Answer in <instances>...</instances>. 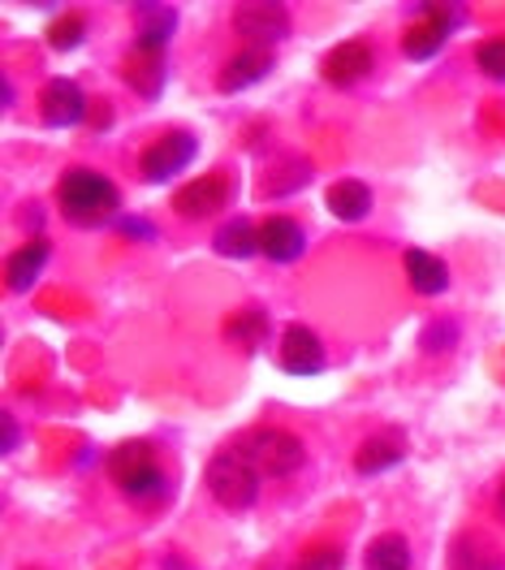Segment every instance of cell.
Wrapping results in <instances>:
<instances>
[{"label":"cell","mask_w":505,"mask_h":570,"mask_svg":"<svg viewBox=\"0 0 505 570\" xmlns=\"http://www.w3.org/2000/svg\"><path fill=\"white\" fill-rule=\"evenodd\" d=\"M406 459V436L389 428V432H380V436H367L359 445V454H355V471L359 475H380V471H389Z\"/></svg>","instance_id":"5bb4252c"},{"label":"cell","mask_w":505,"mask_h":570,"mask_svg":"<svg viewBox=\"0 0 505 570\" xmlns=\"http://www.w3.org/2000/svg\"><path fill=\"white\" fill-rule=\"evenodd\" d=\"M289 570H346V553L337 544H316V549H307Z\"/></svg>","instance_id":"484cf974"},{"label":"cell","mask_w":505,"mask_h":570,"mask_svg":"<svg viewBox=\"0 0 505 570\" xmlns=\"http://www.w3.org/2000/svg\"><path fill=\"white\" fill-rule=\"evenodd\" d=\"M234 31L247 39L251 48H273V43H281L289 36V13L286 4H277V0H251V4H242L238 13H234Z\"/></svg>","instance_id":"5b68a950"},{"label":"cell","mask_w":505,"mask_h":570,"mask_svg":"<svg viewBox=\"0 0 505 570\" xmlns=\"http://www.w3.org/2000/svg\"><path fill=\"white\" fill-rule=\"evenodd\" d=\"M48 259H52L48 238H31L27 247L13 250V255H9V264H4V282H9V289H13V294H27V289L43 277Z\"/></svg>","instance_id":"4fadbf2b"},{"label":"cell","mask_w":505,"mask_h":570,"mask_svg":"<svg viewBox=\"0 0 505 570\" xmlns=\"http://www.w3.org/2000/svg\"><path fill=\"white\" fill-rule=\"evenodd\" d=\"M475 61H479V70L488 73V78H497V82H505V36L484 39V43L475 48Z\"/></svg>","instance_id":"83f0119b"},{"label":"cell","mask_w":505,"mask_h":570,"mask_svg":"<svg viewBox=\"0 0 505 570\" xmlns=\"http://www.w3.org/2000/svg\"><path fill=\"white\" fill-rule=\"evenodd\" d=\"M121 493L130 501H139V505H147V501H160V498H169V475L160 471L156 463H147V466H139L135 475H126L121 484H117Z\"/></svg>","instance_id":"7402d4cb"},{"label":"cell","mask_w":505,"mask_h":570,"mask_svg":"<svg viewBox=\"0 0 505 570\" xmlns=\"http://www.w3.org/2000/svg\"><path fill=\"white\" fill-rule=\"evenodd\" d=\"M57 208L73 229H105L121 220V190L105 174L73 165L57 181Z\"/></svg>","instance_id":"6da1fadb"},{"label":"cell","mask_w":505,"mask_h":570,"mask_svg":"<svg viewBox=\"0 0 505 570\" xmlns=\"http://www.w3.org/2000/svg\"><path fill=\"white\" fill-rule=\"evenodd\" d=\"M121 73H126V82H130L139 96H147V100H156V96L165 91V57H160V52H135Z\"/></svg>","instance_id":"ffe728a7"},{"label":"cell","mask_w":505,"mask_h":570,"mask_svg":"<svg viewBox=\"0 0 505 570\" xmlns=\"http://www.w3.org/2000/svg\"><path fill=\"white\" fill-rule=\"evenodd\" d=\"M406 282L415 294L433 298V294H445L449 289V268L440 255H428V250H406Z\"/></svg>","instance_id":"9a60e30c"},{"label":"cell","mask_w":505,"mask_h":570,"mask_svg":"<svg viewBox=\"0 0 505 570\" xmlns=\"http://www.w3.org/2000/svg\"><path fill=\"white\" fill-rule=\"evenodd\" d=\"M363 567L367 570H410V544H406V535H397V532L376 535V540L367 544Z\"/></svg>","instance_id":"44dd1931"},{"label":"cell","mask_w":505,"mask_h":570,"mask_svg":"<svg viewBox=\"0 0 505 570\" xmlns=\"http://www.w3.org/2000/svg\"><path fill=\"white\" fill-rule=\"evenodd\" d=\"M307 250V234L294 216H268L259 225V255H268L273 264H294Z\"/></svg>","instance_id":"30bf717a"},{"label":"cell","mask_w":505,"mask_h":570,"mask_svg":"<svg viewBox=\"0 0 505 570\" xmlns=\"http://www.w3.org/2000/svg\"><path fill=\"white\" fill-rule=\"evenodd\" d=\"M419 18H433V22H440V27L454 36V31L467 22V9H463V4H424Z\"/></svg>","instance_id":"f1b7e54d"},{"label":"cell","mask_w":505,"mask_h":570,"mask_svg":"<svg viewBox=\"0 0 505 570\" xmlns=\"http://www.w3.org/2000/svg\"><path fill=\"white\" fill-rule=\"evenodd\" d=\"M117 229H121L126 238H147V243L156 238V229H151V225H143V220H135V216H130V220L121 216V220H117Z\"/></svg>","instance_id":"f546056e"},{"label":"cell","mask_w":505,"mask_h":570,"mask_svg":"<svg viewBox=\"0 0 505 570\" xmlns=\"http://www.w3.org/2000/svg\"><path fill=\"white\" fill-rule=\"evenodd\" d=\"M212 247L225 259H251V255H259V225H251L247 216H234L217 229Z\"/></svg>","instance_id":"ac0fdd59"},{"label":"cell","mask_w":505,"mask_h":570,"mask_svg":"<svg viewBox=\"0 0 505 570\" xmlns=\"http://www.w3.org/2000/svg\"><path fill=\"white\" fill-rule=\"evenodd\" d=\"M259 480H264V471L238 445L234 450H220L217 459L208 463V471H204L208 493L225 510H251L255 501H259Z\"/></svg>","instance_id":"7a4b0ae2"},{"label":"cell","mask_w":505,"mask_h":570,"mask_svg":"<svg viewBox=\"0 0 505 570\" xmlns=\"http://www.w3.org/2000/svg\"><path fill=\"white\" fill-rule=\"evenodd\" d=\"M325 204L337 220H350V225H355V220H363V216L372 213V190H367V181H359V178H341L328 186Z\"/></svg>","instance_id":"2e32d148"},{"label":"cell","mask_w":505,"mask_h":570,"mask_svg":"<svg viewBox=\"0 0 505 570\" xmlns=\"http://www.w3.org/2000/svg\"><path fill=\"white\" fill-rule=\"evenodd\" d=\"M82 39H87V18L82 13H61L48 27V48L52 52H73V48H82Z\"/></svg>","instance_id":"d4e9b609"},{"label":"cell","mask_w":505,"mask_h":570,"mask_svg":"<svg viewBox=\"0 0 505 570\" xmlns=\"http://www.w3.org/2000/svg\"><path fill=\"white\" fill-rule=\"evenodd\" d=\"M229 195H234L229 174H204V178H195L174 195V213L181 220H204V216L229 208Z\"/></svg>","instance_id":"52a82bcc"},{"label":"cell","mask_w":505,"mask_h":570,"mask_svg":"<svg viewBox=\"0 0 505 570\" xmlns=\"http://www.w3.org/2000/svg\"><path fill=\"white\" fill-rule=\"evenodd\" d=\"M454 342H458V324L454 321H433L424 328V337H419V346L428 351V355H445V351H454Z\"/></svg>","instance_id":"4316f807"},{"label":"cell","mask_w":505,"mask_h":570,"mask_svg":"<svg viewBox=\"0 0 505 570\" xmlns=\"http://www.w3.org/2000/svg\"><path fill=\"white\" fill-rule=\"evenodd\" d=\"M87 91L73 78H48L39 91V121L48 130H73L87 117Z\"/></svg>","instance_id":"8992f818"},{"label":"cell","mask_w":505,"mask_h":570,"mask_svg":"<svg viewBox=\"0 0 505 570\" xmlns=\"http://www.w3.org/2000/svg\"><path fill=\"white\" fill-rule=\"evenodd\" d=\"M449 570H505V558L493 540L467 532V535H458V540H454Z\"/></svg>","instance_id":"e0dca14e"},{"label":"cell","mask_w":505,"mask_h":570,"mask_svg":"<svg viewBox=\"0 0 505 570\" xmlns=\"http://www.w3.org/2000/svg\"><path fill=\"white\" fill-rule=\"evenodd\" d=\"M445 39H449V31H445L440 22L419 18V22L406 27V36H402V57H406V61H433L436 52L445 48Z\"/></svg>","instance_id":"d6986e66"},{"label":"cell","mask_w":505,"mask_h":570,"mask_svg":"<svg viewBox=\"0 0 505 570\" xmlns=\"http://www.w3.org/2000/svg\"><path fill=\"white\" fill-rule=\"evenodd\" d=\"M0 424H4V454H13L18 450V420L13 415H0Z\"/></svg>","instance_id":"4dcf8cb0"},{"label":"cell","mask_w":505,"mask_h":570,"mask_svg":"<svg viewBox=\"0 0 505 570\" xmlns=\"http://www.w3.org/2000/svg\"><path fill=\"white\" fill-rule=\"evenodd\" d=\"M238 450L251 459L264 475H294L298 466L307 463V450H303V441L294 436V432H286V428H255V432H247L242 441H238Z\"/></svg>","instance_id":"3957f363"},{"label":"cell","mask_w":505,"mask_h":570,"mask_svg":"<svg viewBox=\"0 0 505 570\" xmlns=\"http://www.w3.org/2000/svg\"><path fill=\"white\" fill-rule=\"evenodd\" d=\"M277 363H281V372H289V376H320L328 367V355L325 346H320V337L307 324H289L286 333H281V355H277Z\"/></svg>","instance_id":"ba28073f"},{"label":"cell","mask_w":505,"mask_h":570,"mask_svg":"<svg viewBox=\"0 0 505 570\" xmlns=\"http://www.w3.org/2000/svg\"><path fill=\"white\" fill-rule=\"evenodd\" d=\"M135 22H139V31H135V52H160V57H165L169 39L178 31V9H169V4H139V9H135Z\"/></svg>","instance_id":"8fae6325"},{"label":"cell","mask_w":505,"mask_h":570,"mask_svg":"<svg viewBox=\"0 0 505 570\" xmlns=\"http://www.w3.org/2000/svg\"><path fill=\"white\" fill-rule=\"evenodd\" d=\"M225 333H229L238 346L255 351V346H264V337H268V312H264V307H247V312H238L234 321L225 324Z\"/></svg>","instance_id":"603a6c76"},{"label":"cell","mask_w":505,"mask_h":570,"mask_svg":"<svg viewBox=\"0 0 505 570\" xmlns=\"http://www.w3.org/2000/svg\"><path fill=\"white\" fill-rule=\"evenodd\" d=\"M147 463H156V454H151V445L147 441H126V445H117L109 454V475H112V484H121L126 475H135L139 466Z\"/></svg>","instance_id":"cb8c5ba5"},{"label":"cell","mask_w":505,"mask_h":570,"mask_svg":"<svg viewBox=\"0 0 505 570\" xmlns=\"http://www.w3.org/2000/svg\"><path fill=\"white\" fill-rule=\"evenodd\" d=\"M195 156H199V139H195L190 130H169V135H160V139L139 156V174H143L151 186H160V181L178 178Z\"/></svg>","instance_id":"277c9868"},{"label":"cell","mask_w":505,"mask_h":570,"mask_svg":"<svg viewBox=\"0 0 505 570\" xmlns=\"http://www.w3.org/2000/svg\"><path fill=\"white\" fill-rule=\"evenodd\" d=\"M273 70H277L273 52L247 48V52H238L234 61H225V70L217 73V87L225 91V96H238V91H247V87H255V82H264Z\"/></svg>","instance_id":"7c38bea8"},{"label":"cell","mask_w":505,"mask_h":570,"mask_svg":"<svg viewBox=\"0 0 505 570\" xmlns=\"http://www.w3.org/2000/svg\"><path fill=\"white\" fill-rule=\"evenodd\" d=\"M372 70H376V48L367 39H346V43H337L325 61H320V73H325V82H333V87H355Z\"/></svg>","instance_id":"9c48e42d"},{"label":"cell","mask_w":505,"mask_h":570,"mask_svg":"<svg viewBox=\"0 0 505 570\" xmlns=\"http://www.w3.org/2000/svg\"><path fill=\"white\" fill-rule=\"evenodd\" d=\"M497 505H502V510H505V489H502V498H497Z\"/></svg>","instance_id":"1f68e13d"}]
</instances>
